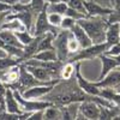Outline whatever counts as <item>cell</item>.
Returning a JSON list of instances; mask_svg holds the SVG:
<instances>
[{
    "label": "cell",
    "mask_w": 120,
    "mask_h": 120,
    "mask_svg": "<svg viewBox=\"0 0 120 120\" xmlns=\"http://www.w3.org/2000/svg\"><path fill=\"white\" fill-rule=\"evenodd\" d=\"M77 23L81 25L93 45L103 43L106 40V30L108 28V21L106 17H84L78 19Z\"/></svg>",
    "instance_id": "1"
},
{
    "label": "cell",
    "mask_w": 120,
    "mask_h": 120,
    "mask_svg": "<svg viewBox=\"0 0 120 120\" xmlns=\"http://www.w3.org/2000/svg\"><path fill=\"white\" fill-rule=\"evenodd\" d=\"M106 49H107V46L105 42L98 43V45H91L86 48H81L77 53L70 56L67 59V61L77 63V61H82V60H91L94 58H98L100 54L105 53Z\"/></svg>",
    "instance_id": "2"
},
{
    "label": "cell",
    "mask_w": 120,
    "mask_h": 120,
    "mask_svg": "<svg viewBox=\"0 0 120 120\" xmlns=\"http://www.w3.org/2000/svg\"><path fill=\"white\" fill-rule=\"evenodd\" d=\"M70 30H63L60 29L59 33L55 35L53 40V48L58 55V59L60 61H67L68 59V49H67V37H68Z\"/></svg>",
    "instance_id": "3"
},
{
    "label": "cell",
    "mask_w": 120,
    "mask_h": 120,
    "mask_svg": "<svg viewBox=\"0 0 120 120\" xmlns=\"http://www.w3.org/2000/svg\"><path fill=\"white\" fill-rule=\"evenodd\" d=\"M47 7V5H46ZM46 7L36 16L35 23H34V29H33V35L34 36H38V35H43L46 33H53V34H58L59 33V28H54L53 25L49 24L48 19H47V10Z\"/></svg>",
    "instance_id": "4"
},
{
    "label": "cell",
    "mask_w": 120,
    "mask_h": 120,
    "mask_svg": "<svg viewBox=\"0 0 120 120\" xmlns=\"http://www.w3.org/2000/svg\"><path fill=\"white\" fill-rule=\"evenodd\" d=\"M101 114V105L95 101H83L79 103V112L77 119L97 120Z\"/></svg>",
    "instance_id": "5"
},
{
    "label": "cell",
    "mask_w": 120,
    "mask_h": 120,
    "mask_svg": "<svg viewBox=\"0 0 120 120\" xmlns=\"http://www.w3.org/2000/svg\"><path fill=\"white\" fill-rule=\"evenodd\" d=\"M38 84H51V83H43V82H41V81H38V79H36V78L26 70V67L21 63L19 79H18L16 90H18L19 93H23L25 89H29V88L35 86V85H38Z\"/></svg>",
    "instance_id": "6"
},
{
    "label": "cell",
    "mask_w": 120,
    "mask_h": 120,
    "mask_svg": "<svg viewBox=\"0 0 120 120\" xmlns=\"http://www.w3.org/2000/svg\"><path fill=\"white\" fill-rule=\"evenodd\" d=\"M81 64L79 61L76 63V73H75V77H76V81H77V84L78 86L81 88L83 91L88 95H91V96H100V88L95 84V82H90V81H86V79L83 78V76L81 75Z\"/></svg>",
    "instance_id": "7"
},
{
    "label": "cell",
    "mask_w": 120,
    "mask_h": 120,
    "mask_svg": "<svg viewBox=\"0 0 120 120\" xmlns=\"http://www.w3.org/2000/svg\"><path fill=\"white\" fill-rule=\"evenodd\" d=\"M54 84H38L35 86H31L29 89H25L22 94L25 98H31V100H42L43 96H46L51 90L53 89Z\"/></svg>",
    "instance_id": "8"
},
{
    "label": "cell",
    "mask_w": 120,
    "mask_h": 120,
    "mask_svg": "<svg viewBox=\"0 0 120 120\" xmlns=\"http://www.w3.org/2000/svg\"><path fill=\"white\" fill-rule=\"evenodd\" d=\"M19 70H21V64H17L4 70L1 72V82L8 88L16 89L19 79Z\"/></svg>",
    "instance_id": "9"
},
{
    "label": "cell",
    "mask_w": 120,
    "mask_h": 120,
    "mask_svg": "<svg viewBox=\"0 0 120 120\" xmlns=\"http://www.w3.org/2000/svg\"><path fill=\"white\" fill-rule=\"evenodd\" d=\"M83 4L85 7V11L88 17H106L112 12V8L109 7H105L102 5H98L96 3H91V1H85L83 0Z\"/></svg>",
    "instance_id": "10"
},
{
    "label": "cell",
    "mask_w": 120,
    "mask_h": 120,
    "mask_svg": "<svg viewBox=\"0 0 120 120\" xmlns=\"http://www.w3.org/2000/svg\"><path fill=\"white\" fill-rule=\"evenodd\" d=\"M118 83H120V68L119 67L111 70L102 79L95 82V84L98 88H113Z\"/></svg>",
    "instance_id": "11"
},
{
    "label": "cell",
    "mask_w": 120,
    "mask_h": 120,
    "mask_svg": "<svg viewBox=\"0 0 120 120\" xmlns=\"http://www.w3.org/2000/svg\"><path fill=\"white\" fill-rule=\"evenodd\" d=\"M4 108L6 112L10 113H16V114H21L22 111L19 108L18 101L15 97L13 94V89L12 88H6V94H5V102H4Z\"/></svg>",
    "instance_id": "12"
},
{
    "label": "cell",
    "mask_w": 120,
    "mask_h": 120,
    "mask_svg": "<svg viewBox=\"0 0 120 120\" xmlns=\"http://www.w3.org/2000/svg\"><path fill=\"white\" fill-rule=\"evenodd\" d=\"M71 31H72L75 38L78 41L81 48H86V47H89V46L93 45L91 40H90V37L88 36V34L84 31V29L79 25L77 22H76V24L73 25V28L71 29Z\"/></svg>",
    "instance_id": "13"
},
{
    "label": "cell",
    "mask_w": 120,
    "mask_h": 120,
    "mask_svg": "<svg viewBox=\"0 0 120 120\" xmlns=\"http://www.w3.org/2000/svg\"><path fill=\"white\" fill-rule=\"evenodd\" d=\"M98 59L101 60V63H102V68H101V73H100L98 76V79L97 81H100V79H102L111 70L118 67V63H116V60L113 58V56H109V55H106L105 53L102 54H100L98 55Z\"/></svg>",
    "instance_id": "14"
},
{
    "label": "cell",
    "mask_w": 120,
    "mask_h": 120,
    "mask_svg": "<svg viewBox=\"0 0 120 120\" xmlns=\"http://www.w3.org/2000/svg\"><path fill=\"white\" fill-rule=\"evenodd\" d=\"M120 41V31H119V24L118 23H111L108 24V28L106 30V40L105 43L107 48L116 42Z\"/></svg>",
    "instance_id": "15"
},
{
    "label": "cell",
    "mask_w": 120,
    "mask_h": 120,
    "mask_svg": "<svg viewBox=\"0 0 120 120\" xmlns=\"http://www.w3.org/2000/svg\"><path fill=\"white\" fill-rule=\"evenodd\" d=\"M1 29L4 30H10V31H13V33H18V31H23V30H26L25 25L23 24L22 21H19L18 18L15 17H6V19L4 21ZM0 29V30H1Z\"/></svg>",
    "instance_id": "16"
},
{
    "label": "cell",
    "mask_w": 120,
    "mask_h": 120,
    "mask_svg": "<svg viewBox=\"0 0 120 120\" xmlns=\"http://www.w3.org/2000/svg\"><path fill=\"white\" fill-rule=\"evenodd\" d=\"M100 96L120 107V94L115 91L113 88H100Z\"/></svg>",
    "instance_id": "17"
},
{
    "label": "cell",
    "mask_w": 120,
    "mask_h": 120,
    "mask_svg": "<svg viewBox=\"0 0 120 120\" xmlns=\"http://www.w3.org/2000/svg\"><path fill=\"white\" fill-rule=\"evenodd\" d=\"M43 119L46 120H59L63 119V112H61V107L52 103L51 106H48L45 108L43 112Z\"/></svg>",
    "instance_id": "18"
},
{
    "label": "cell",
    "mask_w": 120,
    "mask_h": 120,
    "mask_svg": "<svg viewBox=\"0 0 120 120\" xmlns=\"http://www.w3.org/2000/svg\"><path fill=\"white\" fill-rule=\"evenodd\" d=\"M75 73H76V63L65 61L61 68H60L59 77L63 81H67V79H71L72 77H75Z\"/></svg>",
    "instance_id": "19"
},
{
    "label": "cell",
    "mask_w": 120,
    "mask_h": 120,
    "mask_svg": "<svg viewBox=\"0 0 120 120\" xmlns=\"http://www.w3.org/2000/svg\"><path fill=\"white\" fill-rule=\"evenodd\" d=\"M33 58L36 59V60H41V61H54V60H59L54 49H45V51H40Z\"/></svg>",
    "instance_id": "20"
},
{
    "label": "cell",
    "mask_w": 120,
    "mask_h": 120,
    "mask_svg": "<svg viewBox=\"0 0 120 120\" xmlns=\"http://www.w3.org/2000/svg\"><path fill=\"white\" fill-rule=\"evenodd\" d=\"M22 60L18 59V58H13V56H10V55H4V56H0V71H4V70L15 66L17 64H21Z\"/></svg>",
    "instance_id": "21"
},
{
    "label": "cell",
    "mask_w": 120,
    "mask_h": 120,
    "mask_svg": "<svg viewBox=\"0 0 120 120\" xmlns=\"http://www.w3.org/2000/svg\"><path fill=\"white\" fill-rule=\"evenodd\" d=\"M67 49H68V58L73 55L75 53H77L79 49H81V46H79L78 41L75 38L72 31L70 30V33H68V37H67Z\"/></svg>",
    "instance_id": "22"
},
{
    "label": "cell",
    "mask_w": 120,
    "mask_h": 120,
    "mask_svg": "<svg viewBox=\"0 0 120 120\" xmlns=\"http://www.w3.org/2000/svg\"><path fill=\"white\" fill-rule=\"evenodd\" d=\"M67 3H64V1H59V3H54V4H47V12H56V13H60V15H65L66 10H67Z\"/></svg>",
    "instance_id": "23"
},
{
    "label": "cell",
    "mask_w": 120,
    "mask_h": 120,
    "mask_svg": "<svg viewBox=\"0 0 120 120\" xmlns=\"http://www.w3.org/2000/svg\"><path fill=\"white\" fill-rule=\"evenodd\" d=\"M15 34H16V36H17V38H18V41L23 45V47H24L25 45L30 43V42L34 40V37H35V36L33 35V33L28 31V30H23V31H18V33H15Z\"/></svg>",
    "instance_id": "24"
},
{
    "label": "cell",
    "mask_w": 120,
    "mask_h": 120,
    "mask_svg": "<svg viewBox=\"0 0 120 120\" xmlns=\"http://www.w3.org/2000/svg\"><path fill=\"white\" fill-rule=\"evenodd\" d=\"M63 15L56 13V12H47V19L51 25H53L54 28H59L60 29V24L63 21Z\"/></svg>",
    "instance_id": "25"
},
{
    "label": "cell",
    "mask_w": 120,
    "mask_h": 120,
    "mask_svg": "<svg viewBox=\"0 0 120 120\" xmlns=\"http://www.w3.org/2000/svg\"><path fill=\"white\" fill-rule=\"evenodd\" d=\"M67 6L73 8V10H77V11L82 12L84 15H86L85 7H84V4H83V0H67Z\"/></svg>",
    "instance_id": "26"
},
{
    "label": "cell",
    "mask_w": 120,
    "mask_h": 120,
    "mask_svg": "<svg viewBox=\"0 0 120 120\" xmlns=\"http://www.w3.org/2000/svg\"><path fill=\"white\" fill-rule=\"evenodd\" d=\"M76 19L71 18V17H67V16H64L63 17V21H61V24H60V29L63 30H71L73 28V25L76 24Z\"/></svg>",
    "instance_id": "27"
},
{
    "label": "cell",
    "mask_w": 120,
    "mask_h": 120,
    "mask_svg": "<svg viewBox=\"0 0 120 120\" xmlns=\"http://www.w3.org/2000/svg\"><path fill=\"white\" fill-rule=\"evenodd\" d=\"M64 16L71 17V18L76 19V21H78V19H81V18H84V17H88L86 15H84V13H82V12L77 11V10H73V8H71V7H67V10H66V12H65Z\"/></svg>",
    "instance_id": "28"
},
{
    "label": "cell",
    "mask_w": 120,
    "mask_h": 120,
    "mask_svg": "<svg viewBox=\"0 0 120 120\" xmlns=\"http://www.w3.org/2000/svg\"><path fill=\"white\" fill-rule=\"evenodd\" d=\"M105 54L106 55H109V56H115L118 54H120V41L109 46L106 51H105Z\"/></svg>",
    "instance_id": "29"
},
{
    "label": "cell",
    "mask_w": 120,
    "mask_h": 120,
    "mask_svg": "<svg viewBox=\"0 0 120 120\" xmlns=\"http://www.w3.org/2000/svg\"><path fill=\"white\" fill-rule=\"evenodd\" d=\"M43 112L45 109H40V111H34L29 115L28 120H42L43 119Z\"/></svg>",
    "instance_id": "30"
},
{
    "label": "cell",
    "mask_w": 120,
    "mask_h": 120,
    "mask_svg": "<svg viewBox=\"0 0 120 120\" xmlns=\"http://www.w3.org/2000/svg\"><path fill=\"white\" fill-rule=\"evenodd\" d=\"M6 85L0 81V108H4V102H5V94H6ZM5 109V108H4Z\"/></svg>",
    "instance_id": "31"
},
{
    "label": "cell",
    "mask_w": 120,
    "mask_h": 120,
    "mask_svg": "<svg viewBox=\"0 0 120 120\" xmlns=\"http://www.w3.org/2000/svg\"><path fill=\"white\" fill-rule=\"evenodd\" d=\"M85 1H91V3H96L98 5H102L105 7H109L112 8L113 7V1L112 0H85Z\"/></svg>",
    "instance_id": "32"
},
{
    "label": "cell",
    "mask_w": 120,
    "mask_h": 120,
    "mask_svg": "<svg viewBox=\"0 0 120 120\" xmlns=\"http://www.w3.org/2000/svg\"><path fill=\"white\" fill-rule=\"evenodd\" d=\"M12 11V6L8 5L4 1H0V12H11Z\"/></svg>",
    "instance_id": "33"
},
{
    "label": "cell",
    "mask_w": 120,
    "mask_h": 120,
    "mask_svg": "<svg viewBox=\"0 0 120 120\" xmlns=\"http://www.w3.org/2000/svg\"><path fill=\"white\" fill-rule=\"evenodd\" d=\"M8 13L10 12H0V29H1V25H3V23H4V21L6 19V17H7Z\"/></svg>",
    "instance_id": "34"
},
{
    "label": "cell",
    "mask_w": 120,
    "mask_h": 120,
    "mask_svg": "<svg viewBox=\"0 0 120 120\" xmlns=\"http://www.w3.org/2000/svg\"><path fill=\"white\" fill-rule=\"evenodd\" d=\"M0 1H4V3H6V4H8V5H11V6L13 7L16 4L19 3V0H0Z\"/></svg>",
    "instance_id": "35"
},
{
    "label": "cell",
    "mask_w": 120,
    "mask_h": 120,
    "mask_svg": "<svg viewBox=\"0 0 120 120\" xmlns=\"http://www.w3.org/2000/svg\"><path fill=\"white\" fill-rule=\"evenodd\" d=\"M113 89L115 90V91H118V93L120 94V83H118V84H116L115 86H113Z\"/></svg>",
    "instance_id": "36"
},
{
    "label": "cell",
    "mask_w": 120,
    "mask_h": 120,
    "mask_svg": "<svg viewBox=\"0 0 120 120\" xmlns=\"http://www.w3.org/2000/svg\"><path fill=\"white\" fill-rule=\"evenodd\" d=\"M113 58H114V59L116 60V63H118V65L120 66V54H118V55H115V56H113ZM119 66H118V67H119Z\"/></svg>",
    "instance_id": "37"
},
{
    "label": "cell",
    "mask_w": 120,
    "mask_h": 120,
    "mask_svg": "<svg viewBox=\"0 0 120 120\" xmlns=\"http://www.w3.org/2000/svg\"><path fill=\"white\" fill-rule=\"evenodd\" d=\"M19 3H21V4H29L30 0H19Z\"/></svg>",
    "instance_id": "38"
},
{
    "label": "cell",
    "mask_w": 120,
    "mask_h": 120,
    "mask_svg": "<svg viewBox=\"0 0 120 120\" xmlns=\"http://www.w3.org/2000/svg\"><path fill=\"white\" fill-rule=\"evenodd\" d=\"M118 24H119V31H120V22H119V23H118Z\"/></svg>",
    "instance_id": "39"
},
{
    "label": "cell",
    "mask_w": 120,
    "mask_h": 120,
    "mask_svg": "<svg viewBox=\"0 0 120 120\" xmlns=\"http://www.w3.org/2000/svg\"><path fill=\"white\" fill-rule=\"evenodd\" d=\"M119 68H120V66H119Z\"/></svg>",
    "instance_id": "40"
}]
</instances>
